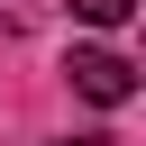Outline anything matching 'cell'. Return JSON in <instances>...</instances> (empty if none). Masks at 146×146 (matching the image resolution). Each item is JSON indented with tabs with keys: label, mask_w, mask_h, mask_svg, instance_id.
<instances>
[{
	"label": "cell",
	"mask_w": 146,
	"mask_h": 146,
	"mask_svg": "<svg viewBox=\"0 0 146 146\" xmlns=\"http://www.w3.org/2000/svg\"><path fill=\"white\" fill-rule=\"evenodd\" d=\"M64 82H73V91H82L91 110H128V100H137V64H128L119 46H73Z\"/></svg>",
	"instance_id": "obj_1"
},
{
	"label": "cell",
	"mask_w": 146,
	"mask_h": 146,
	"mask_svg": "<svg viewBox=\"0 0 146 146\" xmlns=\"http://www.w3.org/2000/svg\"><path fill=\"white\" fill-rule=\"evenodd\" d=\"M73 18H91V27H128L137 0H73Z\"/></svg>",
	"instance_id": "obj_2"
},
{
	"label": "cell",
	"mask_w": 146,
	"mask_h": 146,
	"mask_svg": "<svg viewBox=\"0 0 146 146\" xmlns=\"http://www.w3.org/2000/svg\"><path fill=\"white\" fill-rule=\"evenodd\" d=\"M64 146H100V137H64Z\"/></svg>",
	"instance_id": "obj_3"
}]
</instances>
